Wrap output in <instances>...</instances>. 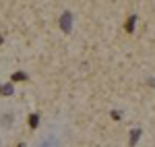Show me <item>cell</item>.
I'll list each match as a JSON object with an SVG mask.
<instances>
[{
	"mask_svg": "<svg viewBox=\"0 0 155 147\" xmlns=\"http://www.w3.org/2000/svg\"><path fill=\"white\" fill-rule=\"evenodd\" d=\"M72 27V12L71 11H64L60 15V29L64 31V33H68Z\"/></svg>",
	"mask_w": 155,
	"mask_h": 147,
	"instance_id": "6da1fadb",
	"label": "cell"
},
{
	"mask_svg": "<svg viewBox=\"0 0 155 147\" xmlns=\"http://www.w3.org/2000/svg\"><path fill=\"white\" fill-rule=\"evenodd\" d=\"M141 135H143V129H132L130 131V145H137L139 143V139H141Z\"/></svg>",
	"mask_w": 155,
	"mask_h": 147,
	"instance_id": "7a4b0ae2",
	"label": "cell"
},
{
	"mask_svg": "<svg viewBox=\"0 0 155 147\" xmlns=\"http://www.w3.org/2000/svg\"><path fill=\"white\" fill-rule=\"evenodd\" d=\"M134 25H137V15H130L128 21H126V25H124V29H126L128 33H132V31H134Z\"/></svg>",
	"mask_w": 155,
	"mask_h": 147,
	"instance_id": "3957f363",
	"label": "cell"
},
{
	"mask_svg": "<svg viewBox=\"0 0 155 147\" xmlns=\"http://www.w3.org/2000/svg\"><path fill=\"white\" fill-rule=\"evenodd\" d=\"M12 91H15L12 83H6V85H2V87H0V95H12Z\"/></svg>",
	"mask_w": 155,
	"mask_h": 147,
	"instance_id": "277c9868",
	"label": "cell"
},
{
	"mask_svg": "<svg viewBox=\"0 0 155 147\" xmlns=\"http://www.w3.org/2000/svg\"><path fill=\"white\" fill-rule=\"evenodd\" d=\"M25 79H27V73H23V71H17L11 75V81H25Z\"/></svg>",
	"mask_w": 155,
	"mask_h": 147,
	"instance_id": "5b68a950",
	"label": "cell"
},
{
	"mask_svg": "<svg viewBox=\"0 0 155 147\" xmlns=\"http://www.w3.org/2000/svg\"><path fill=\"white\" fill-rule=\"evenodd\" d=\"M29 126H31V129H37V126H39V116H37V114H31V116H29Z\"/></svg>",
	"mask_w": 155,
	"mask_h": 147,
	"instance_id": "8992f818",
	"label": "cell"
},
{
	"mask_svg": "<svg viewBox=\"0 0 155 147\" xmlns=\"http://www.w3.org/2000/svg\"><path fill=\"white\" fill-rule=\"evenodd\" d=\"M19 147H27V145H25V143H19Z\"/></svg>",
	"mask_w": 155,
	"mask_h": 147,
	"instance_id": "52a82bcc",
	"label": "cell"
},
{
	"mask_svg": "<svg viewBox=\"0 0 155 147\" xmlns=\"http://www.w3.org/2000/svg\"><path fill=\"white\" fill-rule=\"evenodd\" d=\"M0 44H2V35H0Z\"/></svg>",
	"mask_w": 155,
	"mask_h": 147,
	"instance_id": "ba28073f",
	"label": "cell"
}]
</instances>
